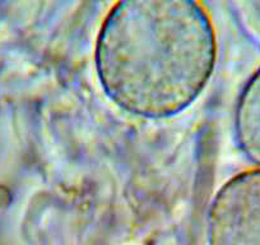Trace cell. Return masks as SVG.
<instances>
[{"label": "cell", "instance_id": "obj_1", "mask_svg": "<svg viewBox=\"0 0 260 245\" xmlns=\"http://www.w3.org/2000/svg\"><path fill=\"white\" fill-rule=\"evenodd\" d=\"M206 21L186 0H126L105 26L96 67L105 94L142 117L179 114L213 73Z\"/></svg>", "mask_w": 260, "mask_h": 245}, {"label": "cell", "instance_id": "obj_2", "mask_svg": "<svg viewBox=\"0 0 260 245\" xmlns=\"http://www.w3.org/2000/svg\"><path fill=\"white\" fill-rule=\"evenodd\" d=\"M213 245H260V169L241 172L216 194L209 215Z\"/></svg>", "mask_w": 260, "mask_h": 245}, {"label": "cell", "instance_id": "obj_3", "mask_svg": "<svg viewBox=\"0 0 260 245\" xmlns=\"http://www.w3.org/2000/svg\"><path fill=\"white\" fill-rule=\"evenodd\" d=\"M235 131L244 154L260 169V68L240 95L235 112Z\"/></svg>", "mask_w": 260, "mask_h": 245}]
</instances>
